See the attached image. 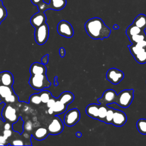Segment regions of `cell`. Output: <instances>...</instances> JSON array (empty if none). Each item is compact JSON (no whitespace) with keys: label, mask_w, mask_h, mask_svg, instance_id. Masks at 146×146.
<instances>
[{"label":"cell","mask_w":146,"mask_h":146,"mask_svg":"<svg viewBox=\"0 0 146 146\" xmlns=\"http://www.w3.org/2000/svg\"><path fill=\"white\" fill-rule=\"evenodd\" d=\"M87 34L94 39H103L108 38L111 29L100 18L94 17L88 19L84 25Z\"/></svg>","instance_id":"1"},{"label":"cell","mask_w":146,"mask_h":146,"mask_svg":"<svg viewBox=\"0 0 146 146\" xmlns=\"http://www.w3.org/2000/svg\"><path fill=\"white\" fill-rule=\"evenodd\" d=\"M29 84L32 88L38 91L48 88L51 86V82L48 80L46 74L31 75Z\"/></svg>","instance_id":"2"},{"label":"cell","mask_w":146,"mask_h":146,"mask_svg":"<svg viewBox=\"0 0 146 146\" xmlns=\"http://www.w3.org/2000/svg\"><path fill=\"white\" fill-rule=\"evenodd\" d=\"M133 89L124 90L117 95L116 102L118 106L122 108L128 107L133 99Z\"/></svg>","instance_id":"3"},{"label":"cell","mask_w":146,"mask_h":146,"mask_svg":"<svg viewBox=\"0 0 146 146\" xmlns=\"http://www.w3.org/2000/svg\"><path fill=\"white\" fill-rule=\"evenodd\" d=\"M34 38L35 42L39 45L44 44L49 36V27L46 22L41 26L35 28Z\"/></svg>","instance_id":"4"},{"label":"cell","mask_w":146,"mask_h":146,"mask_svg":"<svg viewBox=\"0 0 146 146\" xmlns=\"http://www.w3.org/2000/svg\"><path fill=\"white\" fill-rule=\"evenodd\" d=\"M1 115L2 119L5 122H9L11 124L15 123L19 119L17 110L10 104H6L3 107Z\"/></svg>","instance_id":"5"},{"label":"cell","mask_w":146,"mask_h":146,"mask_svg":"<svg viewBox=\"0 0 146 146\" xmlns=\"http://www.w3.org/2000/svg\"><path fill=\"white\" fill-rule=\"evenodd\" d=\"M66 0H50L48 3L43 1L37 6L39 11L44 12L48 9L58 11L63 9L66 5Z\"/></svg>","instance_id":"6"},{"label":"cell","mask_w":146,"mask_h":146,"mask_svg":"<svg viewBox=\"0 0 146 146\" xmlns=\"http://www.w3.org/2000/svg\"><path fill=\"white\" fill-rule=\"evenodd\" d=\"M80 118V113L79 111L76 108H72L68 111L64 116L63 121L66 125L72 127L75 125Z\"/></svg>","instance_id":"7"},{"label":"cell","mask_w":146,"mask_h":146,"mask_svg":"<svg viewBox=\"0 0 146 146\" xmlns=\"http://www.w3.org/2000/svg\"><path fill=\"white\" fill-rule=\"evenodd\" d=\"M58 33L64 37L70 38L74 35V29L72 25L67 21L62 20L57 25Z\"/></svg>","instance_id":"8"},{"label":"cell","mask_w":146,"mask_h":146,"mask_svg":"<svg viewBox=\"0 0 146 146\" xmlns=\"http://www.w3.org/2000/svg\"><path fill=\"white\" fill-rule=\"evenodd\" d=\"M106 76L110 83L113 84H117L123 80L124 75L122 71L116 68H111L107 71Z\"/></svg>","instance_id":"9"},{"label":"cell","mask_w":146,"mask_h":146,"mask_svg":"<svg viewBox=\"0 0 146 146\" xmlns=\"http://www.w3.org/2000/svg\"><path fill=\"white\" fill-rule=\"evenodd\" d=\"M63 123L57 115H55L47 127L49 134L52 135L60 134L63 131Z\"/></svg>","instance_id":"10"},{"label":"cell","mask_w":146,"mask_h":146,"mask_svg":"<svg viewBox=\"0 0 146 146\" xmlns=\"http://www.w3.org/2000/svg\"><path fill=\"white\" fill-rule=\"evenodd\" d=\"M117 95L115 90L108 89L103 92L102 96L98 99V102L99 104L103 105L115 103Z\"/></svg>","instance_id":"11"},{"label":"cell","mask_w":146,"mask_h":146,"mask_svg":"<svg viewBox=\"0 0 146 146\" xmlns=\"http://www.w3.org/2000/svg\"><path fill=\"white\" fill-rule=\"evenodd\" d=\"M127 117L125 113L120 110H114L113 116L111 124L116 127H121L127 122Z\"/></svg>","instance_id":"12"},{"label":"cell","mask_w":146,"mask_h":146,"mask_svg":"<svg viewBox=\"0 0 146 146\" xmlns=\"http://www.w3.org/2000/svg\"><path fill=\"white\" fill-rule=\"evenodd\" d=\"M46 16L43 11H38L34 14L30 18V23L35 28H36L46 22Z\"/></svg>","instance_id":"13"},{"label":"cell","mask_w":146,"mask_h":146,"mask_svg":"<svg viewBox=\"0 0 146 146\" xmlns=\"http://www.w3.org/2000/svg\"><path fill=\"white\" fill-rule=\"evenodd\" d=\"M14 82L12 73L9 71H3L0 72V84L12 87Z\"/></svg>","instance_id":"14"},{"label":"cell","mask_w":146,"mask_h":146,"mask_svg":"<svg viewBox=\"0 0 146 146\" xmlns=\"http://www.w3.org/2000/svg\"><path fill=\"white\" fill-rule=\"evenodd\" d=\"M47 68L44 64L39 62H34L30 67V73L31 75L46 74Z\"/></svg>","instance_id":"15"},{"label":"cell","mask_w":146,"mask_h":146,"mask_svg":"<svg viewBox=\"0 0 146 146\" xmlns=\"http://www.w3.org/2000/svg\"><path fill=\"white\" fill-rule=\"evenodd\" d=\"M48 135L49 132L47 128L44 127H39L32 133V136L38 141L45 139Z\"/></svg>","instance_id":"16"},{"label":"cell","mask_w":146,"mask_h":146,"mask_svg":"<svg viewBox=\"0 0 146 146\" xmlns=\"http://www.w3.org/2000/svg\"><path fill=\"white\" fill-rule=\"evenodd\" d=\"M99 107V104L96 103L88 104L86 108V112L87 115L92 119L98 120Z\"/></svg>","instance_id":"17"},{"label":"cell","mask_w":146,"mask_h":146,"mask_svg":"<svg viewBox=\"0 0 146 146\" xmlns=\"http://www.w3.org/2000/svg\"><path fill=\"white\" fill-rule=\"evenodd\" d=\"M50 108H51L53 111V114L55 115H58L62 114L66 111L67 108V105L63 104L59 100L56 99L54 104Z\"/></svg>","instance_id":"18"},{"label":"cell","mask_w":146,"mask_h":146,"mask_svg":"<svg viewBox=\"0 0 146 146\" xmlns=\"http://www.w3.org/2000/svg\"><path fill=\"white\" fill-rule=\"evenodd\" d=\"M60 102L66 105H68L74 100V94L70 91H64L62 92L57 98Z\"/></svg>","instance_id":"19"},{"label":"cell","mask_w":146,"mask_h":146,"mask_svg":"<svg viewBox=\"0 0 146 146\" xmlns=\"http://www.w3.org/2000/svg\"><path fill=\"white\" fill-rule=\"evenodd\" d=\"M133 25L136 26L142 30L146 29V15L143 14H140L134 19Z\"/></svg>","instance_id":"20"},{"label":"cell","mask_w":146,"mask_h":146,"mask_svg":"<svg viewBox=\"0 0 146 146\" xmlns=\"http://www.w3.org/2000/svg\"><path fill=\"white\" fill-rule=\"evenodd\" d=\"M14 93V91L12 87L0 84V100Z\"/></svg>","instance_id":"21"},{"label":"cell","mask_w":146,"mask_h":146,"mask_svg":"<svg viewBox=\"0 0 146 146\" xmlns=\"http://www.w3.org/2000/svg\"><path fill=\"white\" fill-rule=\"evenodd\" d=\"M144 30H141L140 28H139L138 27H137L136 26L133 25L132 23L129 25L126 29V34L128 36V37L137 34H140L142 32H143Z\"/></svg>","instance_id":"22"},{"label":"cell","mask_w":146,"mask_h":146,"mask_svg":"<svg viewBox=\"0 0 146 146\" xmlns=\"http://www.w3.org/2000/svg\"><path fill=\"white\" fill-rule=\"evenodd\" d=\"M23 125H24L23 120L22 119L21 117H19L18 120L15 123L12 124V129L14 132H18L19 134H21L23 132V130H24Z\"/></svg>","instance_id":"23"},{"label":"cell","mask_w":146,"mask_h":146,"mask_svg":"<svg viewBox=\"0 0 146 146\" xmlns=\"http://www.w3.org/2000/svg\"><path fill=\"white\" fill-rule=\"evenodd\" d=\"M108 106L107 105H103L99 104V110H98V120L104 122L107 110H108Z\"/></svg>","instance_id":"24"},{"label":"cell","mask_w":146,"mask_h":146,"mask_svg":"<svg viewBox=\"0 0 146 146\" xmlns=\"http://www.w3.org/2000/svg\"><path fill=\"white\" fill-rule=\"evenodd\" d=\"M19 100V98L18 96L15 94V93L11 94L5 98L0 100V104L3 103L5 104H11V103H14Z\"/></svg>","instance_id":"25"},{"label":"cell","mask_w":146,"mask_h":146,"mask_svg":"<svg viewBox=\"0 0 146 146\" xmlns=\"http://www.w3.org/2000/svg\"><path fill=\"white\" fill-rule=\"evenodd\" d=\"M130 42L132 43V44H135L143 39H146V33L144 31L143 32L128 37Z\"/></svg>","instance_id":"26"},{"label":"cell","mask_w":146,"mask_h":146,"mask_svg":"<svg viewBox=\"0 0 146 146\" xmlns=\"http://www.w3.org/2000/svg\"><path fill=\"white\" fill-rule=\"evenodd\" d=\"M138 131L143 135H146V119H140L136 123Z\"/></svg>","instance_id":"27"},{"label":"cell","mask_w":146,"mask_h":146,"mask_svg":"<svg viewBox=\"0 0 146 146\" xmlns=\"http://www.w3.org/2000/svg\"><path fill=\"white\" fill-rule=\"evenodd\" d=\"M39 94L40 95V100L42 103L46 104V103L48 101V100L52 97V95L51 94V93L46 90H41V91H40L39 92Z\"/></svg>","instance_id":"28"},{"label":"cell","mask_w":146,"mask_h":146,"mask_svg":"<svg viewBox=\"0 0 146 146\" xmlns=\"http://www.w3.org/2000/svg\"><path fill=\"white\" fill-rule=\"evenodd\" d=\"M135 60L139 64H144L146 63V51L142 52L133 56Z\"/></svg>","instance_id":"29"},{"label":"cell","mask_w":146,"mask_h":146,"mask_svg":"<svg viewBox=\"0 0 146 146\" xmlns=\"http://www.w3.org/2000/svg\"><path fill=\"white\" fill-rule=\"evenodd\" d=\"M128 47L129 49V51L131 53V54L132 55V56H133L134 55L142 52L143 51L145 50V48H140L139 47H138L137 46H136L135 44H132L131 45H128Z\"/></svg>","instance_id":"30"},{"label":"cell","mask_w":146,"mask_h":146,"mask_svg":"<svg viewBox=\"0 0 146 146\" xmlns=\"http://www.w3.org/2000/svg\"><path fill=\"white\" fill-rule=\"evenodd\" d=\"M115 109L111 107H108L107 114L104 119V122L106 124H111Z\"/></svg>","instance_id":"31"},{"label":"cell","mask_w":146,"mask_h":146,"mask_svg":"<svg viewBox=\"0 0 146 146\" xmlns=\"http://www.w3.org/2000/svg\"><path fill=\"white\" fill-rule=\"evenodd\" d=\"M29 102L31 104H34L35 105L39 104L42 103L40 95L39 93L38 94H33L30 95L29 100Z\"/></svg>","instance_id":"32"},{"label":"cell","mask_w":146,"mask_h":146,"mask_svg":"<svg viewBox=\"0 0 146 146\" xmlns=\"http://www.w3.org/2000/svg\"><path fill=\"white\" fill-rule=\"evenodd\" d=\"M7 11L6 7L3 6V2L0 0V25L2 22L7 17Z\"/></svg>","instance_id":"33"},{"label":"cell","mask_w":146,"mask_h":146,"mask_svg":"<svg viewBox=\"0 0 146 146\" xmlns=\"http://www.w3.org/2000/svg\"><path fill=\"white\" fill-rule=\"evenodd\" d=\"M12 134H13V132L11 129H4L2 131V135L6 140H7L8 138L11 137Z\"/></svg>","instance_id":"34"},{"label":"cell","mask_w":146,"mask_h":146,"mask_svg":"<svg viewBox=\"0 0 146 146\" xmlns=\"http://www.w3.org/2000/svg\"><path fill=\"white\" fill-rule=\"evenodd\" d=\"M56 99H57V98H55L54 97H51L49 100H48V101L46 103V106H47V107H48V108H50V107H51L54 104V103H55V101L56 100Z\"/></svg>","instance_id":"35"},{"label":"cell","mask_w":146,"mask_h":146,"mask_svg":"<svg viewBox=\"0 0 146 146\" xmlns=\"http://www.w3.org/2000/svg\"><path fill=\"white\" fill-rule=\"evenodd\" d=\"M23 128H25L26 129V130H27V131H31V129H32V123H31V121L30 120L27 121V122L25 124H24Z\"/></svg>","instance_id":"36"},{"label":"cell","mask_w":146,"mask_h":146,"mask_svg":"<svg viewBox=\"0 0 146 146\" xmlns=\"http://www.w3.org/2000/svg\"><path fill=\"white\" fill-rule=\"evenodd\" d=\"M11 145H24V143L22 140L19 139H15L11 141V144H10Z\"/></svg>","instance_id":"37"},{"label":"cell","mask_w":146,"mask_h":146,"mask_svg":"<svg viewBox=\"0 0 146 146\" xmlns=\"http://www.w3.org/2000/svg\"><path fill=\"white\" fill-rule=\"evenodd\" d=\"M135 44L140 48H146V39H143V40L135 43Z\"/></svg>","instance_id":"38"},{"label":"cell","mask_w":146,"mask_h":146,"mask_svg":"<svg viewBox=\"0 0 146 146\" xmlns=\"http://www.w3.org/2000/svg\"><path fill=\"white\" fill-rule=\"evenodd\" d=\"M48 54H46L42 58L41 63H43V64L46 65V64L48 63Z\"/></svg>","instance_id":"39"},{"label":"cell","mask_w":146,"mask_h":146,"mask_svg":"<svg viewBox=\"0 0 146 146\" xmlns=\"http://www.w3.org/2000/svg\"><path fill=\"white\" fill-rule=\"evenodd\" d=\"M6 142H7V140L4 137L3 135H0V145H7Z\"/></svg>","instance_id":"40"},{"label":"cell","mask_w":146,"mask_h":146,"mask_svg":"<svg viewBox=\"0 0 146 146\" xmlns=\"http://www.w3.org/2000/svg\"><path fill=\"white\" fill-rule=\"evenodd\" d=\"M12 124L9 122H6L3 125L4 129H12Z\"/></svg>","instance_id":"41"},{"label":"cell","mask_w":146,"mask_h":146,"mask_svg":"<svg viewBox=\"0 0 146 146\" xmlns=\"http://www.w3.org/2000/svg\"><path fill=\"white\" fill-rule=\"evenodd\" d=\"M59 55L60 57H62V58L64 57L66 55L65 49L63 47H60L59 50Z\"/></svg>","instance_id":"42"},{"label":"cell","mask_w":146,"mask_h":146,"mask_svg":"<svg viewBox=\"0 0 146 146\" xmlns=\"http://www.w3.org/2000/svg\"><path fill=\"white\" fill-rule=\"evenodd\" d=\"M30 1L33 5H36V6L39 5V4H40L41 3H42L44 1V0H30Z\"/></svg>","instance_id":"43"},{"label":"cell","mask_w":146,"mask_h":146,"mask_svg":"<svg viewBox=\"0 0 146 146\" xmlns=\"http://www.w3.org/2000/svg\"><path fill=\"white\" fill-rule=\"evenodd\" d=\"M54 84L55 86H58V76H55L54 79Z\"/></svg>","instance_id":"44"},{"label":"cell","mask_w":146,"mask_h":146,"mask_svg":"<svg viewBox=\"0 0 146 146\" xmlns=\"http://www.w3.org/2000/svg\"><path fill=\"white\" fill-rule=\"evenodd\" d=\"M5 121L0 117V128H3V125L5 124Z\"/></svg>","instance_id":"45"},{"label":"cell","mask_w":146,"mask_h":146,"mask_svg":"<svg viewBox=\"0 0 146 146\" xmlns=\"http://www.w3.org/2000/svg\"><path fill=\"white\" fill-rule=\"evenodd\" d=\"M47 112H48V114H50V115H52L53 114V111L51 109V108H48V110Z\"/></svg>","instance_id":"46"},{"label":"cell","mask_w":146,"mask_h":146,"mask_svg":"<svg viewBox=\"0 0 146 146\" xmlns=\"http://www.w3.org/2000/svg\"><path fill=\"white\" fill-rule=\"evenodd\" d=\"M82 133L80 132H77L76 133V137H82Z\"/></svg>","instance_id":"47"},{"label":"cell","mask_w":146,"mask_h":146,"mask_svg":"<svg viewBox=\"0 0 146 146\" xmlns=\"http://www.w3.org/2000/svg\"><path fill=\"white\" fill-rule=\"evenodd\" d=\"M119 28V26L117 25H116V24H115L113 26V29H114V30H117V29H118Z\"/></svg>","instance_id":"48"},{"label":"cell","mask_w":146,"mask_h":146,"mask_svg":"<svg viewBox=\"0 0 146 146\" xmlns=\"http://www.w3.org/2000/svg\"><path fill=\"white\" fill-rule=\"evenodd\" d=\"M145 51H146V48H145Z\"/></svg>","instance_id":"49"}]
</instances>
